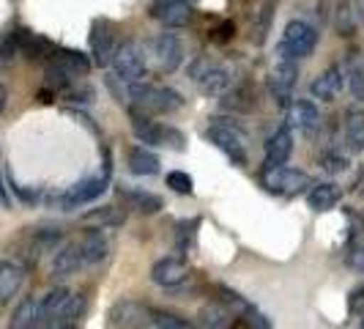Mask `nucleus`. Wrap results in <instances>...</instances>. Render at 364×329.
I'll return each mask as SVG.
<instances>
[{"label":"nucleus","mask_w":364,"mask_h":329,"mask_svg":"<svg viewBox=\"0 0 364 329\" xmlns=\"http://www.w3.org/2000/svg\"><path fill=\"white\" fill-rule=\"evenodd\" d=\"M77 244H80L82 266H96V263H102V261L109 256V239H107V234L99 231V228L88 231Z\"/></svg>","instance_id":"21"},{"label":"nucleus","mask_w":364,"mask_h":329,"mask_svg":"<svg viewBox=\"0 0 364 329\" xmlns=\"http://www.w3.org/2000/svg\"><path fill=\"white\" fill-rule=\"evenodd\" d=\"M346 263L353 269V272L364 274V244L362 241H356V244H350V247H348Z\"/></svg>","instance_id":"39"},{"label":"nucleus","mask_w":364,"mask_h":329,"mask_svg":"<svg viewBox=\"0 0 364 329\" xmlns=\"http://www.w3.org/2000/svg\"><path fill=\"white\" fill-rule=\"evenodd\" d=\"M85 222L88 225H99V231H105V228H112V225H121L127 214H118V209L115 206H102V209H93L85 214Z\"/></svg>","instance_id":"32"},{"label":"nucleus","mask_w":364,"mask_h":329,"mask_svg":"<svg viewBox=\"0 0 364 329\" xmlns=\"http://www.w3.org/2000/svg\"><path fill=\"white\" fill-rule=\"evenodd\" d=\"M164 182H167V187H170L173 192H178V195H192V192H195L192 176L183 173V170H170V173L164 176Z\"/></svg>","instance_id":"37"},{"label":"nucleus","mask_w":364,"mask_h":329,"mask_svg":"<svg viewBox=\"0 0 364 329\" xmlns=\"http://www.w3.org/2000/svg\"><path fill=\"white\" fill-rule=\"evenodd\" d=\"M38 327V299L36 296H22L17 308L11 310L9 327L6 329H33Z\"/></svg>","instance_id":"28"},{"label":"nucleus","mask_w":364,"mask_h":329,"mask_svg":"<svg viewBox=\"0 0 364 329\" xmlns=\"http://www.w3.org/2000/svg\"><path fill=\"white\" fill-rule=\"evenodd\" d=\"M343 137H346L348 154H362L364 151V110L348 108L343 118Z\"/></svg>","instance_id":"23"},{"label":"nucleus","mask_w":364,"mask_h":329,"mask_svg":"<svg viewBox=\"0 0 364 329\" xmlns=\"http://www.w3.org/2000/svg\"><path fill=\"white\" fill-rule=\"evenodd\" d=\"M127 96L140 115H173L183 108V96L176 88L156 85V83H132L127 85Z\"/></svg>","instance_id":"1"},{"label":"nucleus","mask_w":364,"mask_h":329,"mask_svg":"<svg viewBox=\"0 0 364 329\" xmlns=\"http://www.w3.org/2000/svg\"><path fill=\"white\" fill-rule=\"evenodd\" d=\"M33 329H44V327H41V324H38V327H33Z\"/></svg>","instance_id":"45"},{"label":"nucleus","mask_w":364,"mask_h":329,"mask_svg":"<svg viewBox=\"0 0 364 329\" xmlns=\"http://www.w3.org/2000/svg\"><path fill=\"white\" fill-rule=\"evenodd\" d=\"M82 269V256H80V244L77 241H66L60 244L53 253V261H50V274L55 280H63V277H72Z\"/></svg>","instance_id":"18"},{"label":"nucleus","mask_w":364,"mask_h":329,"mask_svg":"<svg viewBox=\"0 0 364 329\" xmlns=\"http://www.w3.org/2000/svg\"><path fill=\"white\" fill-rule=\"evenodd\" d=\"M334 25H337V33H340V36L348 38L356 33L359 22H356L353 11H350V3H340V6H337V19H334Z\"/></svg>","instance_id":"35"},{"label":"nucleus","mask_w":364,"mask_h":329,"mask_svg":"<svg viewBox=\"0 0 364 329\" xmlns=\"http://www.w3.org/2000/svg\"><path fill=\"white\" fill-rule=\"evenodd\" d=\"M189 277V263L181 256H164L151 266V280L159 288H178Z\"/></svg>","instance_id":"13"},{"label":"nucleus","mask_w":364,"mask_h":329,"mask_svg":"<svg viewBox=\"0 0 364 329\" xmlns=\"http://www.w3.org/2000/svg\"><path fill=\"white\" fill-rule=\"evenodd\" d=\"M151 58L156 61V69L173 74L183 63V44L176 33H159L151 41Z\"/></svg>","instance_id":"11"},{"label":"nucleus","mask_w":364,"mask_h":329,"mask_svg":"<svg viewBox=\"0 0 364 329\" xmlns=\"http://www.w3.org/2000/svg\"><path fill=\"white\" fill-rule=\"evenodd\" d=\"M112 72L115 77L121 80V83H143L148 74V55L143 50V44L140 41H134V38H129L124 44H118V53L112 58Z\"/></svg>","instance_id":"5"},{"label":"nucleus","mask_w":364,"mask_h":329,"mask_svg":"<svg viewBox=\"0 0 364 329\" xmlns=\"http://www.w3.org/2000/svg\"><path fill=\"white\" fill-rule=\"evenodd\" d=\"M132 132L140 143L146 146H162V148H183V135L176 127H167L154 121L151 115H140V113H132Z\"/></svg>","instance_id":"8"},{"label":"nucleus","mask_w":364,"mask_h":329,"mask_svg":"<svg viewBox=\"0 0 364 329\" xmlns=\"http://www.w3.org/2000/svg\"><path fill=\"white\" fill-rule=\"evenodd\" d=\"M315 44H318V28L307 19H291L277 44V61L299 63L301 58L312 55Z\"/></svg>","instance_id":"2"},{"label":"nucleus","mask_w":364,"mask_h":329,"mask_svg":"<svg viewBox=\"0 0 364 329\" xmlns=\"http://www.w3.org/2000/svg\"><path fill=\"white\" fill-rule=\"evenodd\" d=\"M260 184L279 198H293L299 192H304L307 187H312L310 173L299 170V167H263L260 170Z\"/></svg>","instance_id":"7"},{"label":"nucleus","mask_w":364,"mask_h":329,"mask_svg":"<svg viewBox=\"0 0 364 329\" xmlns=\"http://www.w3.org/2000/svg\"><path fill=\"white\" fill-rule=\"evenodd\" d=\"M205 137L233 164H238V167L247 164V140L250 137H247V132L238 127L233 118H222V115L211 118V124L205 129Z\"/></svg>","instance_id":"3"},{"label":"nucleus","mask_w":364,"mask_h":329,"mask_svg":"<svg viewBox=\"0 0 364 329\" xmlns=\"http://www.w3.org/2000/svg\"><path fill=\"white\" fill-rule=\"evenodd\" d=\"M50 63H53V66H60L63 72H69L72 77L91 72V58H88V55L77 53V50H63V47H55L53 55H50Z\"/></svg>","instance_id":"26"},{"label":"nucleus","mask_w":364,"mask_h":329,"mask_svg":"<svg viewBox=\"0 0 364 329\" xmlns=\"http://www.w3.org/2000/svg\"><path fill=\"white\" fill-rule=\"evenodd\" d=\"M217 293H219V305H222V308H228L236 318H244L247 313L255 308L252 302H247L241 293L233 291V288H228V286H217Z\"/></svg>","instance_id":"30"},{"label":"nucleus","mask_w":364,"mask_h":329,"mask_svg":"<svg viewBox=\"0 0 364 329\" xmlns=\"http://www.w3.org/2000/svg\"><path fill=\"white\" fill-rule=\"evenodd\" d=\"M321 124V110L312 99H296L288 108V127L299 132H312Z\"/></svg>","instance_id":"22"},{"label":"nucleus","mask_w":364,"mask_h":329,"mask_svg":"<svg viewBox=\"0 0 364 329\" xmlns=\"http://www.w3.org/2000/svg\"><path fill=\"white\" fill-rule=\"evenodd\" d=\"M118 195H121L132 209H137L140 214H156V212L164 206L159 195L148 192V189H143V187H129V184H124V187H118Z\"/></svg>","instance_id":"25"},{"label":"nucleus","mask_w":364,"mask_h":329,"mask_svg":"<svg viewBox=\"0 0 364 329\" xmlns=\"http://www.w3.org/2000/svg\"><path fill=\"white\" fill-rule=\"evenodd\" d=\"M151 315L143 302L137 299H121L109 310V329H140Z\"/></svg>","instance_id":"15"},{"label":"nucleus","mask_w":364,"mask_h":329,"mask_svg":"<svg viewBox=\"0 0 364 329\" xmlns=\"http://www.w3.org/2000/svg\"><path fill=\"white\" fill-rule=\"evenodd\" d=\"M222 96V110L233 115H247L257 108V91L252 83H238L233 85V91H225Z\"/></svg>","instance_id":"19"},{"label":"nucleus","mask_w":364,"mask_h":329,"mask_svg":"<svg viewBox=\"0 0 364 329\" xmlns=\"http://www.w3.org/2000/svg\"><path fill=\"white\" fill-rule=\"evenodd\" d=\"M296 77H299V63L277 61V66H274L272 74H269V93H272L277 108H291Z\"/></svg>","instance_id":"9"},{"label":"nucleus","mask_w":364,"mask_h":329,"mask_svg":"<svg viewBox=\"0 0 364 329\" xmlns=\"http://www.w3.org/2000/svg\"><path fill=\"white\" fill-rule=\"evenodd\" d=\"M348 72V91L353 93V99L364 102V61H350L346 66Z\"/></svg>","instance_id":"34"},{"label":"nucleus","mask_w":364,"mask_h":329,"mask_svg":"<svg viewBox=\"0 0 364 329\" xmlns=\"http://www.w3.org/2000/svg\"><path fill=\"white\" fill-rule=\"evenodd\" d=\"M127 164L134 176H156L159 173V157L146 146H132L127 154Z\"/></svg>","instance_id":"27"},{"label":"nucleus","mask_w":364,"mask_h":329,"mask_svg":"<svg viewBox=\"0 0 364 329\" xmlns=\"http://www.w3.org/2000/svg\"><path fill=\"white\" fill-rule=\"evenodd\" d=\"M233 321H236V315L217 302V305H205V308H203L195 327L198 329H230Z\"/></svg>","instance_id":"29"},{"label":"nucleus","mask_w":364,"mask_h":329,"mask_svg":"<svg viewBox=\"0 0 364 329\" xmlns=\"http://www.w3.org/2000/svg\"><path fill=\"white\" fill-rule=\"evenodd\" d=\"M321 167L331 176H337V173H346L350 167V160L343 151H326V154H321Z\"/></svg>","instance_id":"36"},{"label":"nucleus","mask_w":364,"mask_h":329,"mask_svg":"<svg viewBox=\"0 0 364 329\" xmlns=\"http://www.w3.org/2000/svg\"><path fill=\"white\" fill-rule=\"evenodd\" d=\"M293 154V132L288 124L277 127L263 143V167H282Z\"/></svg>","instance_id":"14"},{"label":"nucleus","mask_w":364,"mask_h":329,"mask_svg":"<svg viewBox=\"0 0 364 329\" xmlns=\"http://www.w3.org/2000/svg\"><path fill=\"white\" fill-rule=\"evenodd\" d=\"M72 288H66V286H55L50 291L44 293L41 299H38V324H50V321H58L66 308H69V302H72Z\"/></svg>","instance_id":"17"},{"label":"nucleus","mask_w":364,"mask_h":329,"mask_svg":"<svg viewBox=\"0 0 364 329\" xmlns=\"http://www.w3.org/2000/svg\"><path fill=\"white\" fill-rule=\"evenodd\" d=\"M9 203H11V198H9V189H6V184H3V176H0V206L9 209Z\"/></svg>","instance_id":"41"},{"label":"nucleus","mask_w":364,"mask_h":329,"mask_svg":"<svg viewBox=\"0 0 364 329\" xmlns=\"http://www.w3.org/2000/svg\"><path fill=\"white\" fill-rule=\"evenodd\" d=\"M244 321H247V327L250 329H272V321L257 310V308H252V310L247 313V315H244Z\"/></svg>","instance_id":"40"},{"label":"nucleus","mask_w":364,"mask_h":329,"mask_svg":"<svg viewBox=\"0 0 364 329\" xmlns=\"http://www.w3.org/2000/svg\"><path fill=\"white\" fill-rule=\"evenodd\" d=\"M118 53V36L115 25L109 19H96L91 28V55L96 66H109Z\"/></svg>","instance_id":"10"},{"label":"nucleus","mask_w":364,"mask_h":329,"mask_svg":"<svg viewBox=\"0 0 364 329\" xmlns=\"http://www.w3.org/2000/svg\"><path fill=\"white\" fill-rule=\"evenodd\" d=\"M22 283H25V266L11 258L0 261V305L11 302L22 291Z\"/></svg>","instance_id":"20"},{"label":"nucleus","mask_w":364,"mask_h":329,"mask_svg":"<svg viewBox=\"0 0 364 329\" xmlns=\"http://www.w3.org/2000/svg\"><path fill=\"white\" fill-rule=\"evenodd\" d=\"M272 17H274L272 3H266L260 11H255V22H252V41H255V44H263V41H266L269 28H272Z\"/></svg>","instance_id":"33"},{"label":"nucleus","mask_w":364,"mask_h":329,"mask_svg":"<svg viewBox=\"0 0 364 329\" xmlns=\"http://www.w3.org/2000/svg\"><path fill=\"white\" fill-rule=\"evenodd\" d=\"M186 74H189V80H192V83L200 88V93H205V96H222V93L230 88V72H228V66L211 61L208 55L192 58L189 66H186Z\"/></svg>","instance_id":"4"},{"label":"nucleus","mask_w":364,"mask_h":329,"mask_svg":"<svg viewBox=\"0 0 364 329\" xmlns=\"http://www.w3.org/2000/svg\"><path fill=\"white\" fill-rule=\"evenodd\" d=\"M151 324L156 329H198L186 315L173 310H151Z\"/></svg>","instance_id":"31"},{"label":"nucleus","mask_w":364,"mask_h":329,"mask_svg":"<svg viewBox=\"0 0 364 329\" xmlns=\"http://www.w3.org/2000/svg\"><path fill=\"white\" fill-rule=\"evenodd\" d=\"M346 85H348L346 63H331V66H326V69L310 83V93H312V99L334 102V99L343 93Z\"/></svg>","instance_id":"12"},{"label":"nucleus","mask_w":364,"mask_h":329,"mask_svg":"<svg viewBox=\"0 0 364 329\" xmlns=\"http://www.w3.org/2000/svg\"><path fill=\"white\" fill-rule=\"evenodd\" d=\"M359 329H364V315H362V321H359Z\"/></svg>","instance_id":"44"},{"label":"nucleus","mask_w":364,"mask_h":329,"mask_svg":"<svg viewBox=\"0 0 364 329\" xmlns=\"http://www.w3.org/2000/svg\"><path fill=\"white\" fill-rule=\"evenodd\" d=\"M359 195L364 198V176H362V182H359Z\"/></svg>","instance_id":"43"},{"label":"nucleus","mask_w":364,"mask_h":329,"mask_svg":"<svg viewBox=\"0 0 364 329\" xmlns=\"http://www.w3.org/2000/svg\"><path fill=\"white\" fill-rule=\"evenodd\" d=\"M107 184H109V160L105 162V167H102L99 173L85 176V179H80L77 184H72L66 192H60L58 206H60L63 212H69V209H80V206H85V203H93L96 198H102V195L107 192Z\"/></svg>","instance_id":"6"},{"label":"nucleus","mask_w":364,"mask_h":329,"mask_svg":"<svg viewBox=\"0 0 364 329\" xmlns=\"http://www.w3.org/2000/svg\"><path fill=\"white\" fill-rule=\"evenodd\" d=\"M198 225H200V219H192V222H186V219H183L181 225H178L176 247H178V253H181V256H186V253H189V247H192V241H195V234H198V231H195Z\"/></svg>","instance_id":"38"},{"label":"nucleus","mask_w":364,"mask_h":329,"mask_svg":"<svg viewBox=\"0 0 364 329\" xmlns=\"http://www.w3.org/2000/svg\"><path fill=\"white\" fill-rule=\"evenodd\" d=\"M340 201H343V187L337 182H318L312 184L307 192V203L312 212H328Z\"/></svg>","instance_id":"24"},{"label":"nucleus","mask_w":364,"mask_h":329,"mask_svg":"<svg viewBox=\"0 0 364 329\" xmlns=\"http://www.w3.org/2000/svg\"><path fill=\"white\" fill-rule=\"evenodd\" d=\"M151 17L162 22L164 28H183L192 17V9H189L186 0H154L151 3Z\"/></svg>","instance_id":"16"},{"label":"nucleus","mask_w":364,"mask_h":329,"mask_svg":"<svg viewBox=\"0 0 364 329\" xmlns=\"http://www.w3.org/2000/svg\"><path fill=\"white\" fill-rule=\"evenodd\" d=\"M3 108H6V88L0 85V113H3Z\"/></svg>","instance_id":"42"}]
</instances>
